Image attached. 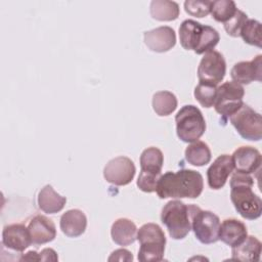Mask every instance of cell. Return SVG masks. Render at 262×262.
Returning a JSON list of instances; mask_svg holds the SVG:
<instances>
[{
	"mask_svg": "<svg viewBox=\"0 0 262 262\" xmlns=\"http://www.w3.org/2000/svg\"><path fill=\"white\" fill-rule=\"evenodd\" d=\"M32 244L43 245L53 241L56 236V228L53 221L44 215L34 216L28 225Z\"/></svg>",
	"mask_w": 262,
	"mask_h": 262,
	"instance_id": "e0dca14e",
	"label": "cell"
},
{
	"mask_svg": "<svg viewBox=\"0 0 262 262\" xmlns=\"http://www.w3.org/2000/svg\"><path fill=\"white\" fill-rule=\"evenodd\" d=\"M219 217L211 211L202 210L194 207L191 216V229L198 241L205 245H210L219 241Z\"/></svg>",
	"mask_w": 262,
	"mask_h": 262,
	"instance_id": "9c48e42d",
	"label": "cell"
},
{
	"mask_svg": "<svg viewBox=\"0 0 262 262\" xmlns=\"http://www.w3.org/2000/svg\"><path fill=\"white\" fill-rule=\"evenodd\" d=\"M176 133L183 142H194L206 131V122L202 112L192 104L182 106L175 116Z\"/></svg>",
	"mask_w": 262,
	"mask_h": 262,
	"instance_id": "5b68a950",
	"label": "cell"
},
{
	"mask_svg": "<svg viewBox=\"0 0 262 262\" xmlns=\"http://www.w3.org/2000/svg\"><path fill=\"white\" fill-rule=\"evenodd\" d=\"M261 24L256 19H249L245 23L241 30L239 36H242L243 40L250 44L257 46L259 48L262 47V36H261Z\"/></svg>",
	"mask_w": 262,
	"mask_h": 262,
	"instance_id": "f1b7e54d",
	"label": "cell"
},
{
	"mask_svg": "<svg viewBox=\"0 0 262 262\" xmlns=\"http://www.w3.org/2000/svg\"><path fill=\"white\" fill-rule=\"evenodd\" d=\"M112 239L119 246H129L133 244L137 236V227L128 218L117 219L111 228Z\"/></svg>",
	"mask_w": 262,
	"mask_h": 262,
	"instance_id": "44dd1931",
	"label": "cell"
},
{
	"mask_svg": "<svg viewBox=\"0 0 262 262\" xmlns=\"http://www.w3.org/2000/svg\"><path fill=\"white\" fill-rule=\"evenodd\" d=\"M37 203L39 209L44 213L55 214L63 209L67 203V198L57 193L50 184H47L40 189Z\"/></svg>",
	"mask_w": 262,
	"mask_h": 262,
	"instance_id": "ffe728a7",
	"label": "cell"
},
{
	"mask_svg": "<svg viewBox=\"0 0 262 262\" xmlns=\"http://www.w3.org/2000/svg\"><path fill=\"white\" fill-rule=\"evenodd\" d=\"M220 40L219 33L210 26H204L199 37V41L195 49L193 50L196 54H203L214 49Z\"/></svg>",
	"mask_w": 262,
	"mask_h": 262,
	"instance_id": "4316f807",
	"label": "cell"
},
{
	"mask_svg": "<svg viewBox=\"0 0 262 262\" xmlns=\"http://www.w3.org/2000/svg\"><path fill=\"white\" fill-rule=\"evenodd\" d=\"M20 261H40L39 253L36 251H29L19 258Z\"/></svg>",
	"mask_w": 262,
	"mask_h": 262,
	"instance_id": "e575fe53",
	"label": "cell"
},
{
	"mask_svg": "<svg viewBox=\"0 0 262 262\" xmlns=\"http://www.w3.org/2000/svg\"><path fill=\"white\" fill-rule=\"evenodd\" d=\"M217 92V86L206 83H199L194 88V97L204 107H211L214 104Z\"/></svg>",
	"mask_w": 262,
	"mask_h": 262,
	"instance_id": "f546056e",
	"label": "cell"
},
{
	"mask_svg": "<svg viewBox=\"0 0 262 262\" xmlns=\"http://www.w3.org/2000/svg\"><path fill=\"white\" fill-rule=\"evenodd\" d=\"M164 164V156L161 149L155 146L145 148L140 156V173L137 178V186L144 192L156 191L157 183L161 177Z\"/></svg>",
	"mask_w": 262,
	"mask_h": 262,
	"instance_id": "8992f818",
	"label": "cell"
},
{
	"mask_svg": "<svg viewBox=\"0 0 262 262\" xmlns=\"http://www.w3.org/2000/svg\"><path fill=\"white\" fill-rule=\"evenodd\" d=\"M250 174L235 172L230 179V200L236 212L245 219L255 220L261 216L262 201L254 193Z\"/></svg>",
	"mask_w": 262,
	"mask_h": 262,
	"instance_id": "7a4b0ae2",
	"label": "cell"
},
{
	"mask_svg": "<svg viewBox=\"0 0 262 262\" xmlns=\"http://www.w3.org/2000/svg\"><path fill=\"white\" fill-rule=\"evenodd\" d=\"M152 18L160 21H171L179 16V5L175 1L152 0L149 5Z\"/></svg>",
	"mask_w": 262,
	"mask_h": 262,
	"instance_id": "cb8c5ba5",
	"label": "cell"
},
{
	"mask_svg": "<svg viewBox=\"0 0 262 262\" xmlns=\"http://www.w3.org/2000/svg\"><path fill=\"white\" fill-rule=\"evenodd\" d=\"M229 119L232 126L244 139L259 141L262 138L261 115L251 106L244 103Z\"/></svg>",
	"mask_w": 262,
	"mask_h": 262,
	"instance_id": "52a82bcc",
	"label": "cell"
},
{
	"mask_svg": "<svg viewBox=\"0 0 262 262\" xmlns=\"http://www.w3.org/2000/svg\"><path fill=\"white\" fill-rule=\"evenodd\" d=\"M151 104L158 116H169L177 107V98L170 91H158L152 96Z\"/></svg>",
	"mask_w": 262,
	"mask_h": 262,
	"instance_id": "484cf974",
	"label": "cell"
},
{
	"mask_svg": "<svg viewBox=\"0 0 262 262\" xmlns=\"http://www.w3.org/2000/svg\"><path fill=\"white\" fill-rule=\"evenodd\" d=\"M144 44L154 52H166L176 44L175 31L168 26L158 27L143 33Z\"/></svg>",
	"mask_w": 262,
	"mask_h": 262,
	"instance_id": "7c38bea8",
	"label": "cell"
},
{
	"mask_svg": "<svg viewBox=\"0 0 262 262\" xmlns=\"http://www.w3.org/2000/svg\"><path fill=\"white\" fill-rule=\"evenodd\" d=\"M39 257H40L41 261H57L58 260L56 252L50 248L43 249L39 253Z\"/></svg>",
	"mask_w": 262,
	"mask_h": 262,
	"instance_id": "836d02e7",
	"label": "cell"
},
{
	"mask_svg": "<svg viewBox=\"0 0 262 262\" xmlns=\"http://www.w3.org/2000/svg\"><path fill=\"white\" fill-rule=\"evenodd\" d=\"M59 226L62 233L68 237H78L82 235L86 229V215L79 209L69 210L61 215Z\"/></svg>",
	"mask_w": 262,
	"mask_h": 262,
	"instance_id": "ac0fdd59",
	"label": "cell"
},
{
	"mask_svg": "<svg viewBox=\"0 0 262 262\" xmlns=\"http://www.w3.org/2000/svg\"><path fill=\"white\" fill-rule=\"evenodd\" d=\"M1 243L5 248L21 253L32 244L29 228L21 223L6 225L2 231Z\"/></svg>",
	"mask_w": 262,
	"mask_h": 262,
	"instance_id": "4fadbf2b",
	"label": "cell"
},
{
	"mask_svg": "<svg viewBox=\"0 0 262 262\" xmlns=\"http://www.w3.org/2000/svg\"><path fill=\"white\" fill-rule=\"evenodd\" d=\"M185 159L189 164L201 167L211 161V150L206 142L196 140L186 147Z\"/></svg>",
	"mask_w": 262,
	"mask_h": 262,
	"instance_id": "d4e9b609",
	"label": "cell"
},
{
	"mask_svg": "<svg viewBox=\"0 0 262 262\" xmlns=\"http://www.w3.org/2000/svg\"><path fill=\"white\" fill-rule=\"evenodd\" d=\"M247 235L248 231L245 223L237 219H225L220 224L219 239L231 248L239 245Z\"/></svg>",
	"mask_w": 262,
	"mask_h": 262,
	"instance_id": "d6986e66",
	"label": "cell"
},
{
	"mask_svg": "<svg viewBox=\"0 0 262 262\" xmlns=\"http://www.w3.org/2000/svg\"><path fill=\"white\" fill-rule=\"evenodd\" d=\"M231 159L235 171L243 174H251L258 171L262 163L260 151L253 146H241L236 148Z\"/></svg>",
	"mask_w": 262,
	"mask_h": 262,
	"instance_id": "5bb4252c",
	"label": "cell"
},
{
	"mask_svg": "<svg viewBox=\"0 0 262 262\" xmlns=\"http://www.w3.org/2000/svg\"><path fill=\"white\" fill-rule=\"evenodd\" d=\"M230 76L233 82L238 84L260 82L262 80V55L259 54L250 61L236 62L230 71Z\"/></svg>",
	"mask_w": 262,
	"mask_h": 262,
	"instance_id": "2e32d148",
	"label": "cell"
},
{
	"mask_svg": "<svg viewBox=\"0 0 262 262\" xmlns=\"http://www.w3.org/2000/svg\"><path fill=\"white\" fill-rule=\"evenodd\" d=\"M203 25L193 19H185L179 27V40L185 50H194Z\"/></svg>",
	"mask_w": 262,
	"mask_h": 262,
	"instance_id": "603a6c76",
	"label": "cell"
},
{
	"mask_svg": "<svg viewBox=\"0 0 262 262\" xmlns=\"http://www.w3.org/2000/svg\"><path fill=\"white\" fill-rule=\"evenodd\" d=\"M261 247V243L258 238L253 235H247V237L239 245L232 247V260L257 262L260 260Z\"/></svg>",
	"mask_w": 262,
	"mask_h": 262,
	"instance_id": "7402d4cb",
	"label": "cell"
},
{
	"mask_svg": "<svg viewBox=\"0 0 262 262\" xmlns=\"http://www.w3.org/2000/svg\"><path fill=\"white\" fill-rule=\"evenodd\" d=\"M195 205H185L173 200L162 209L161 221L167 227L169 235L174 239L184 238L191 230V216Z\"/></svg>",
	"mask_w": 262,
	"mask_h": 262,
	"instance_id": "3957f363",
	"label": "cell"
},
{
	"mask_svg": "<svg viewBox=\"0 0 262 262\" xmlns=\"http://www.w3.org/2000/svg\"><path fill=\"white\" fill-rule=\"evenodd\" d=\"M244 95L245 90L241 84L233 81L225 82L217 87L213 106L219 115L224 118H229L244 104Z\"/></svg>",
	"mask_w": 262,
	"mask_h": 262,
	"instance_id": "ba28073f",
	"label": "cell"
},
{
	"mask_svg": "<svg viewBox=\"0 0 262 262\" xmlns=\"http://www.w3.org/2000/svg\"><path fill=\"white\" fill-rule=\"evenodd\" d=\"M204 188L203 176L190 169L168 171L158 180L156 191L161 199H196Z\"/></svg>",
	"mask_w": 262,
	"mask_h": 262,
	"instance_id": "6da1fadb",
	"label": "cell"
},
{
	"mask_svg": "<svg viewBox=\"0 0 262 262\" xmlns=\"http://www.w3.org/2000/svg\"><path fill=\"white\" fill-rule=\"evenodd\" d=\"M108 261H132V253L125 249H118L114 251L107 259Z\"/></svg>",
	"mask_w": 262,
	"mask_h": 262,
	"instance_id": "d6a6232c",
	"label": "cell"
},
{
	"mask_svg": "<svg viewBox=\"0 0 262 262\" xmlns=\"http://www.w3.org/2000/svg\"><path fill=\"white\" fill-rule=\"evenodd\" d=\"M140 244L138 260L141 262H159L164 258L166 236L163 229L156 223H145L137 230Z\"/></svg>",
	"mask_w": 262,
	"mask_h": 262,
	"instance_id": "277c9868",
	"label": "cell"
},
{
	"mask_svg": "<svg viewBox=\"0 0 262 262\" xmlns=\"http://www.w3.org/2000/svg\"><path fill=\"white\" fill-rule=\"evenodd\" d=\"M247 20L248 15L244 11L236 9L234 15L229 20L224 23V30L229 36L238 37L241 34V30Z\"/></svg>",
	"mask_w": 262,
	"mask_h": 262,
	"instance_id": "1f68e13d",
	"label": "cell"
},
{
	"mask_svg": "<svg viewBox=\"0 0 262 262\" xmlns=\"http://www.w3.org/2000/svg\"><path fill=\"white\" fill-rule=\"evenodd\" d=\"M212 1L209 0H186L184 2L185 11L196 17H204L210 13Z\"/></svg>",
	"mask_w": 262,
	"mask_h": 262,
	"instance_id": "4dcf8cb0",
	"label": "cell"
},
{
	"mask_svg": "<svg viewBox=\"0 0 262 262\" xmlns=\"http://www.w3.org/2000/svg\"><path fill=\"white\" fill-rule=\"evenodd\" d=\"M233 170L231 156L221 155L215 159L207 170L208 184L212 189L222 188Z\"/></svg>",
	"mask_w": 262,
	"mask_h": 262,
	"instance_id": "9a60e30c",
	"label": "cell"
},
{
	"mask_svg": "<svg viewBox=\"0 0 262 262\" xmlns=\"http://www.w3.org/2000/svg\"><path fill=\"white\" fill-rule=\"evenodd\" d=\"M136 168L133 161L127 157L120 156L107 162L103 169V177L111 184L124 186L133 180Z\"/></svg>",
	"mask_w": 262,
	"mask_h": 262,
	"instance_id": "8fae6325",
	"label": "cell"
},
{
	"mask_svg": "<svg viewBox=\"0 0 262 262\" xmlns=\"http://www.w3.org/2000/svg\"><path fill=\"white\" fill-rule=\"evenodd\" d=\"M226 73V62L223 55L216 50L206 52L198 67L200 83L217 86Z\"/></svg>",
	"mask_w": 262,
	"mask_h": 262,
	"instance_id": "30bf717a",
	"label": "cell"
},
{
	"mask_svg": "<svg viewBox=\"0 0 262 262\" xmlns=\"http://www.w3.org/2000/svg\"><path fill=\"white\" fill-rule=\"evenodd\" d=\"M236 5L231 0H217L212 1L210 12L213 18L219 23H226L236 11Z\"/></svg>",
	"mask_w": 262,
	"mask_h": 262,
	"instance_id": "83f0119b",
	"label": "cell"
}]
</instances>
